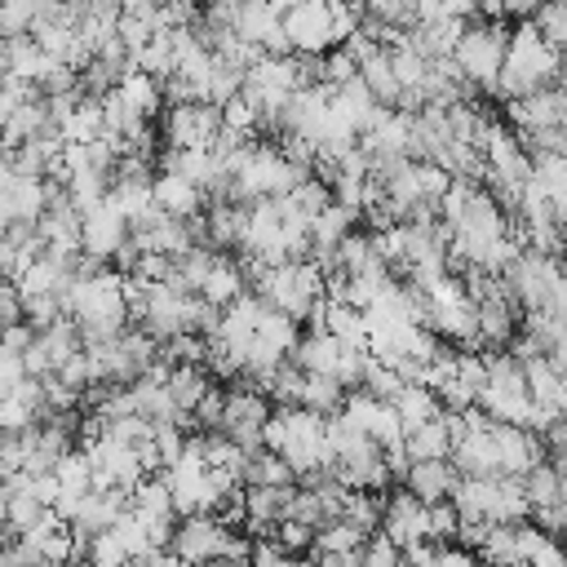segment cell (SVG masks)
<instances>
[{"label": "cell", "instance_id": "6da1fadb", "mask_svg": "<svg viewBox=\"0 0 567 567\" xmlns=\"http://www.w3.org/2000/svg\"><path fill=\"white\" fill-rule=\"evenodd\" d=\"M261 439L297 474H310V470L328 465V416L306 408V403H279V412H270Z\"/></svg>", "mask_w": 567, "mask_h": 567}, {"label": "cell", "instance_id": "7a4b0ae2", "mask_svg": "<svg viewBox=\"0 0 567 567\" xmlns=\"http://www.w3.org/2000/svg\"><path fill=\"white\" fill-rule=\"evenodd\" d=\"M558 62H563V49L549 44L536 22H518L509 31V53H505V71H501V84L496 93L501 97H527V93H540L549 84H558Z\"/></svg>", "mask_w": 567, "mask_h": 567}, {"label": "cell", "instance_id": "3957f363", "mask_svg": "<svg viewBox=\"0 0 567 567\" xmlns=\"http://www.w3.org/2000/svg\"><path fill=\"white\" fill-rule=\"evenodd\" d=\"M310 177V168L292 164L284 155V146L270 142H248L235 159V177H230V199H284L288 190H297Z\"/></svg>", "mask_w": 567, "mask_h": 567}, {"label": "cell", "instance_id": "277c9868", "mask_svg": "<svg viewBox=\"0 0 567 567\" xmlns=\"http://www.w3.org/2000/svg\"><path fill=\"white\" fill-rule=\"evenodd\" d=\"M252 284H257V292H261L275 310L292 315V319H310L315 306L328 297V292H323V270H319L310 257H297V261H284V266H266Z\"/></svg>", "mask_w": 567, "mask_h": 567}, {"label": "cell", "instance_id": "5b68a950", "mask_svg": "<svg viewBox=\"0 0 567 567\" xmlns=\"http://www.w3.org/2000/svg\"><path fill=\"white\" fill-rule=\"evenodd\" d=\"M478 408H483L492 421L532 425L536 399H532V390H527V372H523V359H518V354H492V359H487V381H483V390H478Z\"/></svg>", "mask_w": 567, "mask_h": 567}, {"label": "cell", "instance_id": "8992f818", "mask_svg": "<svg viewBox=\"0 0 567 567\" xmlns=\"http://www.w3.org/2000/svg\"><path fill=\"white\" fill-rule=\"evenodd\" d=\"M505 53H509V31L496 22V18H478V22H465L461 31V44H456V66L461 75L483 89V93H496L501 84V71H505Z\"/></svg>", "mask_w": 567, "mask_h": 567}, {"label": "cell", "instance_id": "52a82bcc", "mask_svg": "<svg viewBox=\"0 0 567 567\" xmlns=\"http://www.w3.org/2000/svg\"><path fill=\"white\" fill-rule=\"evenodd\" d=\"M266 421H270L266 394L257 390V381H244V377H239V385L226 390V408H221V425H217V430H226L239 447L257 452V447H266V439H261Z\"/></svg>", "mask_w": 567, "mask_h": 567}, {"label": "cell", "instance_id": "ba28073f", "mask_svg": "<svg viewBox=\"0 0 567 567\" xmlns=\"http://www.w3.org/2000/svg\"><path fill=\"white\" fill-rule=\"evenodd\" d=\"M221 106L217 102H173L164 111V142L177 151H204L221 137Z\"/></svg>", "mask_w": 567, "mask_h": 567}, {"label": "cell", "instance_id": "9c48e42d", "mask_svg": "<svg viewBox=\"0 0 567 567\" xmlns=\"http://www.w3.org/2000/svg\"><path fill=\"white\" fill-rule=\"evenodd\" d=\"M368 439H377L381 447H385V456L390 452H403V434H408V425H403V416L394 412V403L390 399H377L372 390H363V385H354L350 394H346V408H341Z\"/></svg>", "mask_w": 567, "mask_h": 567}, {"label": "cell", "instance_id": "30bf717a", "mask_svg": "<svg viewBox=\"0 0 567 567\" xmlns=\"http://www.w3.org/2000/svg\"><path fill=\"white\" fill-rule=\"evenodd\" d=\"M49 195H53L49 177H27L13 164H4V177H0L4 226H40V217L49 213Z\"/></svg>", "mask_w": 567, "mask_h": 567}, {"label": "cell", "instance_id": "8fae6325", "mask_svg": "<svg viewBox=\"0 0 567 567\" xmlns=\"http://www.w3.org/2000/svg\"><path fill=\"white\" fill-rule=\"evenodd\" d=\"M128 239H133V221H128V213L106 195L102 204H93V208H84V226H80V244H84V252L89 257H97V261H111V257H120L124 248H128Z\"/></svg>", "mask_w": 567, "mask_h": 567}, {"label": "cell", "instance_id": "7c38bea8", "mask_svg": "<svg viewBox=\"0 0 567 567\" xmlns=\"http://www.w3.org/2000/svg\"><path fill=\"white\" fill-rule=\"evenodd\" d=\"M226 540H230V527L217 514H186L173 532V549L186 558V567H208L213 558L226 554Z\"/></svg>", "mask_w": 567, "mask_h": 567}, {"label": "cell", "instance_id": "4fadbf2b", "mask_svg": "<svg viewBox=\"0 0 567 567\" xmlns=\"http://www.w3.org/2000/svg\"><path fill=\"white\" fill-rule=\"evenodd\" d=\"M509 124H514L523 137H532V133H540V128H563V124H567V89L549 84V89H540V93L514 97V102H509Z\"/></svg>", "mask_w": 567, "mask_h": 567}, {"label": "cell", "instance_id": "5bb4252c", "mask_svg": "<svg viewBox=\"0 0 567 567\" xmlns=\"http://www.w3.org/2000/svg\"><path fill=\"white\" fill-rule=\"evenodd\" d=\"M128 505H133V492H124V487H93L80 505H75V514H71V527L75 532H84V536H97V532H106V527H115L124 514H128Z\"/></svg>", "mask_w": 567, "mask_h": 567}, {"label": "cell", "instance_id": "9a60e30c", "mask_svg": "<svg viewBox=\"0 0 567 567\" xmlns=\"http://www.w3.org/2000/svg\"><path fill=\"white\" fill-rule=\"evenodd\" d=\"M381 532L399 545H412V540H430V505L416 496V492H399L385 501V518H381Z\"/></svg>", "mask_w": 567, "mask_h": 567}, {"label": "cell", "instance_id": "2e32d148", "mask_svg": "<svg viewBox=\"0 0 567 567\" xmlns=\"http://www.w3.org/2000/svg\"><path fill=\"white\" fill-rule=\"evenodd\" d=\"M248 217H252V204L244 199H213L208 208V244L213 248H244L248 244Z\"/></svg>", "mask_w": 567, "mask_h": 567}, {"label": "cell", "instance_id": "e0dca14e", "mask_svg": "<svg viewBox=\"0 0 567 567\" xmlns=\"http://www.w3.org/2000/svg\"><path fill=\"white\" fill-rule=\"evenodd\" d=\"M408 492H416L425 505H439V501H452L456 483H461V470L443 456V461H412L408 465Z\"/></svg>", "mask_w": 567, "mask_h": 567}, {"label": "cell", "instance_id": "ac0fdd59", "mask_svg": "<svg viewBox=\"0 0 567 567\" xmlns=\"http://www.w3.org/2000/svg\"><path fill=\"white\" fill-rule=\"evenodd\" d=\"M452 447H456V434H452L447 408H443L434 421H421V425H412V430L403 434V452H408L412 461H443V456H452Z\"/></svg>", "mask_w": 567, "mask_h": 567}, {"label": "cell", "instance_id": "d6986e66", "mask_svg": "<svg viewBox=\"0 0 567 567\" xmlns=\"http://www.w3.org/2000/svg\"><path fill=\"white\" fill-rule=\"evenodd\" d=\"M359 75H363V84L377 93L381 106H403V84H399V71H394L385 44H377V49H368V53L359 58Z\"/></svg>", "mask_w": 567, "mask_h": 567}, {"label": "cell", "instance_id": "ffe728a7", "mask_svg": "<svg viewBox=\"0 0 567 567\" xmlns=\"http://www.w3.org/2000/svg\"><path fill=\"white\" fill-rule=\"evenodd\" d=\"M204 186H195L190 177H182V173H159L155 177V204L164 208V213H173V217H199V208H204Z\"/></svg>", "mask_w": 567, "mask_h": 567}, {"label": "cell", "instance_id": "44dd1931", "mask_svg": "<svg viewBox=\"0 0 567 567\" xmlns=\"http://www.w3.org/2000/svg\"><path fill=\"white\" fill-rule=\"evenodd\" d=\"M292 492H297V487H244V501H248V523H244V527H252V532H275V527L288 518Z\"/></svg>", "mask_w": 567, "mask_h": 567}, {"label": "cell", "instance_id": "7402d4cb", "mask_svg": "<svg viewBox=\"0 0 567 567\" xmlns=\"http://www.w3.org/2000/svg\"><path fill=\"white\" fill-rule=\"evenodd\" d=\"M532 186L567 217V155L563 151H532Z\"/></svg>", "mask_w": 567, "mask_h": 567}, {"label": "cell", "instance_id": "603a6c76", "mask_svg": "<svg viewBox=\"0 0 567 567\" xmlns=\"http://www.w3.org/2000/svg\"><path fill=\"white\" fill-rule=\"evenodd\" d=\"M115 93H120L137 115H146V120H151V115L164 106V93H168V89H164V80H159V75H151V71L133 66V71H124V80L115 84Z\"/></svg>", "mask_w": 567, "mask_h": 567}, {"label": "cell", "instance_id": "cb8c5ba5", "mask_svg": "<svg viewBox=\"0 0 567 567\" xmlns=\"http://www.w3.org/2000/svg\"><path fill=\"white\" fill-rule=\"evenodd\" d=\"M244 284H248V275H244L239 257H226V252L217 248V261H213L208 279L199 284V297H208L213 306H230V301L244 292Z\"/></svg>", "mask_w": 567, "mask_h": 567}, {"label": "cell", "instance_id": "d4e9b609", "mask_svg": "<svg viewBox=\"0 0 567 567\" xmlns=\"http://www.w3.org/2000/svg\"><path fill=\"white\" fill-rule=\"evenodd\" d=\"M239 478H244V487H292L297 470H292V465H288L279 452L257 447V452H248V461H244Z\"/></svg>", "mask_w": 567, "mask_h": 567}, {"label": "cell", "instance_id": "484cf974", "mask_svg": "<svg viewBox=\"0 0 567 567\" xmlns=\"http://www.w3.org/2000/svg\"><path fill=\"white\" fill-rule=\"evenodd\" d=\"M58 133H62V142H93V137H102L106 133V106H102V97H80L66 111V120L58 124Z\"/></svg>", "mask_w": 567, "mask_h": 567}, {"label": "cell", "instance_id": "4316f807", "mask_svg": "<svg viewBox=\"0 0 567 567\" xmlns=\"http://www.w3.org/2000/svg\"><path fill=\"white\" fill-rule=\"evenodd\" d=\"M168 390H173L177 408H182L186 416H195V408H199V403H204V394L213 390V377H208V368H204V363H177V368H173V377H168Z\"/></svg>", "mask_w": 567, "mask_h": 567}, {"label": "cell", "instance_id": "83f0119b", "mask_svg": "<svg viewBox=\"0 0 567 567\" xmlns=\"http://www.w3.org/2000/svg\"><path fill=\"white\" fill-rule=\"evenodd\" d=\"M394 412L403 416V425H421V421H434L443 412V399L434 385H421V381H408L399 394H394Z\"/></svg>", "mask_w": 567, "mask_h": 567}, {"label": "cell", "instance_id": "f1b7e54d", "mask_svg": "<svg viewBox=\"0 0 567 567\" xmlns=\"http://www.w3.org/2000/svg\"><path fill=\"white\" fill-rule=\"evenodd\" d=\"M478 558L492 563V567H523V540H518V523H492L483 545H478Z\"/></svg>", "mask_w": 567, "mask_h": 567}, {"label": "cell", "instance_id": "f546056e", "mask_svg": "<svg viewBox=\"0 0 567 567\" xmlns=\"http://www.w3.org/2000/svg\"><path fill=\"white\" fill-rule=\"evenodd\" d=\"M346 394H350V390H346L337 377H323V372H306L297 403H306V408H315V412H323V416H337V412L346 408Z\"/></svg>", "mask_w": 567, "mask_h": 567}, {"label": "cell", "instance_id": "4dcf8cb0", "mask_svg": "<svg viewBox=\"0 0 567 567\" xmlns=\"http://www.w3.org/2000/svg\"><path fill=\"white\" fill-rule=\"evenodd\" d=\"M354 217H359L354 208H346V204H337V199H332V204H328V208H323V213L310 221L315 248H337V244H341V239L354 230Z\"/></svg>", "mask_w": 567, "mask_h": 567}, {"label": "cell", "instance_id": "1f68e13d", "mask_svg": "<svg viewBox=\"0 0 567 567\" xmlns=\"http://www.w3.org/2000/svg\"><path fill=\"white\" fill-rule=\"evenodd\" d=\"M323 328L337 332V337L350 341V346H368V310H359V306H350V301H328Z\"/></svg>", "mask_w": 567, "mask_h": 567}, {"label": "cell", "instance_id": "d6a6232c", "mask_svg": "<svg viewBox=\"0 0 567 567\" xmlns=\"http://www.w3.org/2000/svg\"><path fill=\"white\" fill-rule=\"evenodd\" d=\"M363 540H368L363 527H354L350 518H332L315 532V554H350V549H363Z\"/></svg>", "mask_w": 567, "mask_h": 567}, {"label": "cell", "instance_id": "836d02e7", "mask_svg": "<svg viewBox=\"0 0 567 567\" xmlns=\"http://www.w3.org/2000/svg\"><path fill=\"white\" fill-rule=\"evenodd\" d=\"M523 483H527V501H532V509H545V505H558V501H563V478H558L554 461H540Z\"/></svg>", "mask_w": 567, "mask_h": 567}, {"label": "cell", "instance_id": "e575fe53", "mask_svg": "<svg viewBox=\"0 0 567 567\" xmlns=\"http://www.w3.org/2000/svg\"><path fill=\"white\" fill-rule=\"evenodd\" d=\"M408 381H403V372L394 368V363H385L381 354H368V368H363V390H372L377 399H390L394 403V394L403 390Z\"/></svg>", "mask_w": 567, "mask_h": 567}, {"label": "cell", "instance_id": "d590c367", "mask_svg": "<svg viewBox=\"0 0 567 567\" xmlns=\"http://www.w3.org/2000/svg\"><path fill=\"white\" fill-rule=\"evenodd\" d=\"M40 22V0H4L0 4V31L9 35H31Z\"/></svg>", "mask_w": 567, "mask_h": 567}, {"label": "cell", "instance_id": "8d00e7d4", "mask_svg": "<svg viewBox=\"0 0 567 567\" xmlns=\"http://www.w3.org/2000/svg\"><path fill=\"white\" fill-rule=\"evenodd\" d=\"M288 199H292V204H297V208H301V213L315 221V217H319V213H323V208H328L337 195H332V186H328V182H319V177L310 173V177H306L297 190H288Z\"/></svg>", "mask_w": 567, "mask_h": 567}, {"label": "cell", "instance_id": "74e56055", "mask_svg": "<svg viewBox=\"0 0 567 567\" xmlns=\"http://www.w3.org/2000/svg\"><path fill=\"white\" fill-rule=\"evenodd\" d=\"M532 22H536V31H540L549 44L567 49V0H545Z\"/></svg>", "mask_w": 567, "mask_h": 567}, {"label": "cell", "instance_id": "f35d334b", "mask_svg": "<svg viewBox=\"0 0 567 567\" xmlns=\"http://www.w3.org/2000/svg\"><path fill=\"white\" fill-rule=\"evenodd\" d=\"M363 567H408L403 545H399V540H390L385 532L368 536V540H363Z\"/></svg>", "mask_w": 567, "mask_h": 567}, {"label": "cell", "instance_id": "ab89813d", "mask_svg": "<svg viewBox=\"0 0 567 567\" xmlns=\"http://www.w3.org/2000/svg\"><path fill=\"white\" fill-rule=\"evenodd\" d=\"M359 75V58L346 49V44H337L332 53H323V84H346V80H354Z\"/></svg>", "mask_w": 567, "mask_h": 567}, {"label": "cell", "instance_id": "60d3db41", "mask_svg": "<svg viewBox=\"0 0 567 567\" xmlns=\"http://www.w3.org/2000/svg\"><path fill=\"white\" fill-rule=\"evenodd\" d=\"M315 532H319V527H310V523H301V518H284V523L275 527V540H279L288 554H297V549H315Z\"/></svg>", "mask_w": 567, "mask_h": 567}, {"label": "cell", "instance_id": "b9f144b4", "mask_svg": "<svg viewBox=\"0 0 567 567\" xmlns=\"http://www.w3.org/2000/svg\"><path fill=\"white\" fill-rule=\"evenodd\" d=\"M0 319H4V328H13V323L27 319V297H22V288L13 279L0 284Z\"/></svg>", "mask_w": 567, "mask_h": 567}, {"label": "cell", "instance_id": "7bdbcfd3", "mask_svg": "<svg viewBox=\"0 0 567 567\" xmlns=\"http://www.w3.org/2000/svg\"><path fill=\"white\" fill-rule=\"evenodd\" d=\"M252 567H297V558L270 536V540H252Z\"/></svg>", "mask_w": 567, "mask_h": 567}, {"label": "cell", "instance_id": "ee69618b", "mask_svg": "<svg viewBox=\"0 0 567 567\" xmlns=\"http://www.w3.org/2000/svg\"><path fill=\"white\" fill-rule=\"evenodd\" d=\"M540 4H545V0H501L505 18H518V22H532V18L540 13Z\"/></svg>", "mask_w": 567, "mask_h": 567}, {"label": "cell", "instance_id": "f6af8a7d", "mask_svg": "<svg viewBox=\"0 0 567 567\" xmlns=\"http://www.w3.org/2000/svg\"><path fill=\"white\" fill-rule=\"evenodd\" d=\"M319 567H363V549H350V554H319Z\"/></svg>", "mask_w": 567, "mask_h": 567}, {"label": "cell", "instance_id": "bcb514c9", "mask_svg": "<svg viewBox=\"0 0 567 567\" xmlns=\"http://www.w3.org/2000/svg\"><path fill=\"white\" fill-rule=\"evenodd\" d=\"M208 567H252V558H230V554H221V558H213Z\"/></svg>", "mask_w": 567, "mask_h": 567}, {"label": "cell", "instance_id": "7dc6e473", "mask_svg": "<svg viewBox=\"0 0 567 567\" xmlns=\"http://www.w3.org/2000/svg\"><path fill=\"white\" fill-rule=\"evenodd\" d=\"M558 89H567V49H563V62H558Z\"/></svg>", "mask_w": 567, "mask_h": 567}, {"label": "cell", "instance_id": "c3c4849f", "mask_svg": "<svg viewBox=\"0 0 567 567\" xmlns=\"http://www.w3.org/2000/svg\"><path fill=\"white\" fill-rule=\"evenodd\" d=\"M297 567H319V563H297Z\"/></svg>", "mask_w": 567, "mask_h": 567}, {"label": "cell", "instance_id": "681fc988", "mask_svg": "<svg viewBox=\"0 0 567 567\" xmlns=\"http://www.w3.org/2000/svg\"><path fill=\"white\" fill-rule=\"evenodd\" d=\"M563 133H567V124H563Z\"/></svg>", "mask_w": 567, "mask_h": 567}]
</instances>
